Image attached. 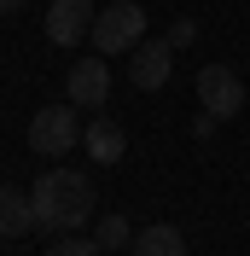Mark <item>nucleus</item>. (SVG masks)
Returning a JSON list of instances; mask_svg holds the SVG:
<instances>
[{
  "label": "nucleus",
  "instance_id": "423d86ee",
  "mask_svg": "<svg viewBox=\"0 0 250 256\" xmlns=\"http://www.w3.org/2000/svg\"><path fill=\"white\" fill-rule=\"evenodd\" d=\"M64 99L70 105H88V111L110 105V64L105 58H76L70 76H64Z\"/></svg>",
  "mask_w": 250,
  "mask_h": 256
},
{
  "label": "nucleus",
  "instance_id": "2eb2a0df",
  "mask_svg": "<svg viewBox=\"0 0 250 256\" xmlns=\"http://www.w3.org/2000/svg\"><path fill=\"white\" fill-rule=\"evenodd\" d=\"M30 0H0V18H12V12H24Z\"/></svg>",
  "mask_w": 250,
  "mask_h": 256
},
{
  "label": "nucleus",
  "instance_id": "4468645a",
  "mask_svg": "<svg viewBox=\"0 0 250 256\" xmlns=\"http://www.w3.org/2000/svg\"><path fill=\"white\" fill-rule=\"evenodd\" d=\"M216 128H221L216 116H210V111H198V122H192V134H198V140H210V134H216Z\"/></svg>",
  "mask_w": 250,
  "mask_h": 256
},
{
  "label": "nucleus",
  "instance_id": "f03ea898",
  "mask_svg": "<svg viewBox=\"0 0 250 256\" xmlns=\"http://www.w3.org/2000/svg\"><path fill=\"white\" fill-rule=\"evenodd\" d=\"M105 58H116V52H134L146 41V6H134V0H110V6H99L94 18V35H88Z\"/></svg>",
  "mask_w": 250,
  "mask_h": 256
},
{
  "label": "nucleus",
  "instance_id": "7ed1b4c3",
  "mask_svg": "<svg viewBox=\"0 0 250 256\" xmlns=\"http://www.w3.org/2000/svg\"><path fill=\"white\" fill-rule=\"evenodd\" d=\"M82 146V122H76V105H41L30 116V152L41 158H64Z\"/></svg>",
  "mask_w": 250,
  "mask_h": 256
},
{
  "label": "nucleus",
  "instance_id": "1a4fd4ad",
  "mask_svg": "<svg viewBox=\"0 0 250 256\" xmlns=\"http://www.w3.org/2000/svg\"><path fill=\"white\" fill-rule=\"evenodd\" d=\"M24 233H41L35 227V198L18 186H0V239H24Z\"/></svg>",
  "mask_w": 250,
  "mask_h": 256
},
{
  "label": "nucleus",
  "instance_id": "9b49d317",
  "mask_svg": "<svg viewBox=\"0 0 250 256\" xmlns=\"http://www.w3.org/2000/svg\"><path fill=\"white\" fill-rule=\"evenodd\" d=\"M47 256H105V244L99 239H76V233H58V239L47 244Z\"/></svg>",
  "mask_w": 250,
  "mask_h": 256
},
{
  "label": "nucleus",
  "instance_id": "f8f14e48",
  "mask_svg": "<svg viewBox=\"0 0 250 256\" xmlns=\"http://www.w3.org/2000/svg\"><path fill=\"white\" fill-rule=\"evenodd\" d=\"M99 244H105V250H122V244H134V227L122 222V216H105V222H99V233H94Z\"/></svg>",
  "mask_w": 250,
  "mask_h": 256
},
{
  "label": "nucleus",
  "instance_id": "0eeeda50",
  "mask_svg": "<svg viewBox=\"0 0 250 256\" xmlns=\"http://www.w3.org/2000/svg\"><path fill=\"white\" fill-rule=\"evenodd\" d=\"M169 76H174V47L169 41H140V47L128 52V82L140 94H157Z\"/></svg>",
  "mask_w": 250,
  "mask_h": 256
},
{
  "label": "nucleus",
  "instance_id": "ddd939ff",
  "mask_svg": "<svg viewBox=\"0 0 250 256\" xmlns=\"http://www.w3.org/2000/svg\"><path fill=\"white\" fill-rule=\"evenodd\" d=\"M192 41H198V24H192V18H180V24L169 30V47L180 52V47H192Z\"/></svg>",
  "mask_w": 250,
  "mask_h": 256
},
{
  "label": "nucleus",
  "instance_id": "f257e3e1",
  "mask_svg": "<svg viewBox=\"0 0 250 256\" xmlns=\"http://www.w3.org/2000/svg\"><path fill=\"white\" fill-rule=\"evenodd\" d=\"M35 198V227L58 239V233H76L88 216H94V180L82 175V169H47V175L30 186Z\"/></svg>",
  "mask_w": 250,
  "mask_h": 256
},
{
  "label": "nucleus",
  "instance_id": "9d476101",
  "mask_svg": "<svg viewBox=\"0 0 250 256\" xmlns=\"http://www.w3.org/2000/svg\"><path fill=\"white\" fill-rule=\"evenodd\" d=\"M134 256H186V233L180 227H169V222H152V227H140L134 233V244H128Z\"/></svg>",
  "mask_w": 250,
  "mask_h": 256
},
{
  "label": "nucleus",
  "instance_id": "20e7f679",
  "mask_svg": "<svg viewBox=\"0 0 250 256\" xmlns=\"http://www.w3.org/2000/svg\"><path fill=\"white\" fill-rule=\"evenodd\" d=\"M198 105L216 122H233L238 111H244V82H238L233 64H204L198 70Z\"/></svg>",
  "mask_w": 250,
  "mask_h": 256
},
{
  "label": "nucleus",
  "instance_id": "6e6552de",
  "mask_svg": "<svg viewBox=\"0 0 250 256\" xmlns=\"http://www.w3.org/2000/svg\"><path fill=\"white\" fill-rule=\"evenodd\" d=\"M82 146H88V158H94V163H122V158H128V134L110 122V116H94V122L82 128Z\"/></svg>",
  "mask_w": 250,
  "mask_h": 256
},
{
  "label": "nucleus",
  "instance_id": "39448f33",
  "mask_svg": "<svg viewBox=\"0 0 250 256\" xmlns=\"http://www.w3.org/2000/svg\"><path fill=\"white\" fill-rule=\"evenodd\" d=\"M94 18H99L94 0H52V6H47V41L70 52L76 41H88V35H94Z\"/></svg>",
  "mask_w": 250,
  "mask_h": 256
}]
</instances>
